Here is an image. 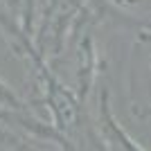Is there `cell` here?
<instances>
[{"label": "cell", "instance_id": "6da1fadb", "mask_svg": "<svg viewBox=\"0 0 151 151\" xmlns=\"http://www.w3.org/2000/svg\"><path fill=\"white\" fill-rule=\"evenodd\" d=\"M129 72H131L129 77L131 113L133 117L147 122L151 120V29L140 32Z\"/></svg>", "mask_w": 151, "mask_h": 151}, {"label": "cell", "instance_id": "7a4b0ae2", "mask_svg": "<svg viewBox=\"0 0 151 151\" xmlns=\"http://www.w3.org/2000/svg\"><path fill=\"white\" fill-rule=\"evenodd\" d=\"M95 124H97V135H99L101 151H149L117 122V117L113 113V106H111L108 90H101L99 113H97Z\"/></svg>", "mask_w": 151, "mask_h": 151}, {"label": "cell", "instance_id": "3957f363", "mask_svg": "<svg viewBox=\"0 0 151 151\" xmlns=\"http://www.w3.org/2000/svg\"><path fill=\"white\" fill-rule=\"evenodd\" d=\"M124 16L140 20L147 29H151V0H108Z\"/></svg>", "mask_w": 151, "mask_h": 151}]
</instances>
